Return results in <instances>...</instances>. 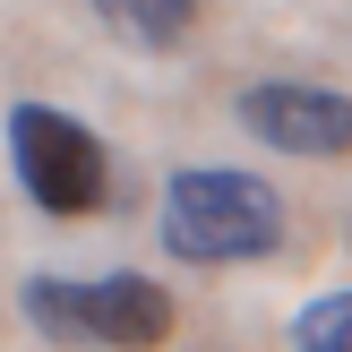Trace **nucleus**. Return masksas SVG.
Returning <instances> with one entry per match:
<instances>
[{
  "label": "nucleus",
  "instance_id": "obj_1",
  "mask_svg": "<svg viewBox=\"0 0 352 352\" xmlns=\"http://www.w3.org/2000/svg\"><path fill=\"white\" fill-rule=\"evenodd\" d=\"M164 250L181 258V267L275 258L284 250V198H275L258 172H232V164L172 172V189H164Z\"/></svg>",
  "mask_w": 352,
  "mask_h": 352
},
{
  "label": "nucleus",
  "instance_id": "obj_2",
  "mask_svg": "<svg viewBox=\"0 0 352 352\" xmlns=\"http://www.w3.org/2000/svg\"><path fill=\"white\" fill-rule=\"evenodd\" d=\"M26 327L78 352H155L172 344V292L155 275H103V284H69V275H26L17 284Z\"/></svg>",
  "mask_w": 352,
  "mask_h": 352
},
{
  "label": "nucleus",
  "instance_id": "obj_3",
  "mask_svg": "<svg viewBox=\"0 0 352 352\" xmlns=\"http://www.w3.org/2000/svg\"><path fill=\"white\" fill-rule=\"evenodd\" d=\"M9 164L43 215H95L103 189H112V155L86 129L78 112H52V103H17L9 112Z\"/></svg>",
  "mask_w": 352,
  "mask_h": 352
},
{
  "label": "nucleus",
  "instance_id": "obj_4",
  "mask_svg": "<svg viewBox=\"0 0 352 352\" xmlns=\"http://www.w3.org/2000/svg\"><path fill=\"white\" fill-rule=\"evenodd\" d=\"M241 129L258 138V146L275 155H352V95H336V86H250L241 95Z\"/></svg>",
  "mask_w": 352,
  "mask_h": 352
},
{
  "label": "nucleus",
  "instance_id": "obj_5",
  "mask_svg": "<svg viewBox=\"0 0 352 352\" xmlns=\"http://www.w3.org/2000/svg\"><path fill=\"white\" fill-rule=\"evenodd\" d=\"M86 9H95V17H103L112 34H129V43H146V52L181 43V34L198 26V0H86Z\"/></svg>",
  "mask_w": 352,
  "mask_h": 352
},
{
  "label": "nucleus",
  "instance_id": "obj_6",
  "mask_svg": "<svg viewBox=\"0 0 352 352\" xmlns=\"http://www.w3.org/2000/svg\"><path fill=\"white\" fill-rule=\"evenodd\" d=\"M292 352H352V292L309 301V309H301V327H292Z\"/></svg>",
  "mask_w": 352,
  "mask_h": 352
}]
</instances>
